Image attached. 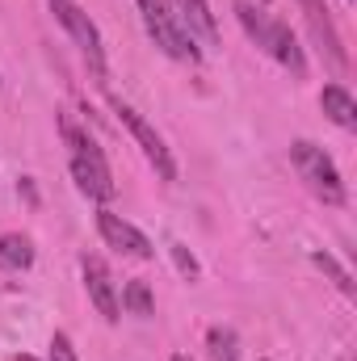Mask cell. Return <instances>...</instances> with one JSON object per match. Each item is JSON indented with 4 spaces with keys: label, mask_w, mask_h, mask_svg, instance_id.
<instances>
[{
    "label": "cell",
    "mask_w": 357,
    "mask_h": 361,
    "mask_svg": "<svg viewBox=\"0 0 357 361\" xmlns=\"http://www.w3.org/2000/svg\"><path fill=\"white\" fill-rule=\"evenodd\" d=\"M169 361H193V357H185V353H173V357H169Z\"/></svg>",
    "instance_id": "cell-18"
},
{
    "label": "cell",
    "mask_w": 357,
    "mask_h": 361,
    "mask_svg": "<svg viewBox=\"0 0 357 361\" xmlns=\"http://www.w3.org/2000/svg\"><path fill=\"white\" fill-rule=\"evenodd\" d=\"M311 261H315V265H320V269L328 273V277H332V281H337V286H341V290H345V294H353L357 286H353V277H349V269H341V265H337V261H332V257H328V252H315V257H311Z\"/></svg>",
    "instance_id": "cell-15"
},
{
    "label": "cell",
    "mask_w": 357,
    "mask_h": 361,
    "mask_svg": "<svg viewBox=\"0 0 357 361\" xmlns=\"http://www.w3.org/2000/svg\"><path fill=\"white\" fill-rule=\"evenodd\" d=\"M290 160H294V169H298L303 185H307L320 202H328V206H341V202H345V180H341V169H337V160H332L320 143L298 139V143L290 147Z\"/></svg>",
    "instance_id": "cell-4"
},
{
    "label": "cell",
    "mask_w": 357,
    "mask_h": 361,
    "mask_svg": "<svg viewBox=\"0 0 357 361\" xmlns=\"http://www.w3.org/2000/svg\"><path fill=\"white\" fill-rule=\"evenodd\" d=\"M59 130H63V143L72 147V180H76V189L92 202H109L114 197V177H109V164H105L101 147L92 143V135L80 130L68 114L59 118Z\"/></svg>",
    "instance_id": "cell-2"
},
{
    "label": "cell",
    "mask_w": 357,
    "mask_h": 361,
    "mask_svg": "<svg viewBox=\"0 0 357 361\" xmlns=\"http://www.w3.org/2000/svg\"><path fill=\"white\" fill-rule=\"evenodd\" d=\"M173 8H177L181 25H185L193 38H202L206 47L219 42V25H214V13H210V0H177Z\"/></svg>",
    "instance_id": "cell-10"
},
{
    "label": "cell",
    "mask_w": 357,
    "mask_h": 361,
    "mask_svg": "<svg viewBox=\"0 0 357 361\" xmlns=\"http://www.w3.org/2000/svg\"><path fill=\"white\" fill-rule=\"evenodd\" d=\"M173 261H177V269L185 273V277H198V261H193L181 244H173Z\"/></svg>",
    "instance_id": "cell-17"
},
{
    "label": "cell",
    "mask_w": 357,
    "mask_h": 361,
    "mask_svg": "<svg viewBox=\"0 0 357 361\" xmlns=\"http://www.w3.org/2000/svg\"><path fill=\"white\" fill-rule=\"evenodd\" d=\"M80 273H85V290H89V302L97 307V315L105 324H118L122 302H118V290H114V277L105 269V261L101 257H80Z\"/></svg>",
    "instance_id": "cell-8"
},
{
    "label": "cell",
    "mask_w": 357,
    "mask_h": 361,
    "mask_svg": "<svg viewBox=\"0 0 357 361\" xmlns=\"http://www.w3.org/2000/svg\"><path fill=\"white\" fill-rule=\"evenodd\" d=\"M320 105H324V114H328L341 130H357V101L349 97L345 85H328V89L320 92Z\"/></svg>",
    "instance_id": "cell-11"
},
{
    "label": "cell",
    "mask_w": 357,
    "mask_h": 361,
    "mask_svg": "<svg viewBox=\"0 0 357 361\" xmlns=\"http://www.w3.org/2000/svg\"><path fill=\"white\" fill-rule=\"evenodd\" d=\"M51 4V13H55V21L68 30V38L80 47V55H85V63H89V72L97 80H105V42H101V30H97V21H92L89 13L76 4V0H47Z\"/></svg>",
    "instance_id": "cell-5"
},
{
    "label": "cell",
    "mask_w": 357,
    "mask_h": 361,
    "mask_svg": "<svg viewBox=\"0 0 357 361\" xmlns=\"http://www.w3.org/2000/svg\"><path fill=\"white\" fill-rule=\"evenodd\" d=\"M114 105V114H118V122L131 130V139L143 147V156H147V164L160 173V180H177V160H173V152H169V143H164V135L135 109V105H126V101H109Z\"/></svg>",
    "instance_id": "cell-6"
},
{
    "label": "cell",
    "mask_w": 357,
    "mask_h": 361,
    "mask_svg": "<svg viewBox=\"0 0 357 361\" xmlns=\"http://www.w3.org/2000/svg\"><path fill=\"white\" fill-rule=\"evenodd\" d=\"M0 265L4 269H30L34 265V240L21 235V231L0 235Z\"/></svg>",
    "instance_id": "cell-12"
},
{
    "label": "cell",
    "mask_w": 357,
    "mask_h": 361,
    "mask_svg": "<svg viewBox=\"0 0 357 361\" xmlns=\"http://www.w3.org/2000/svg\"><path fill=\"white\" fill-rule=\"evenodd\" d=\"M294 4L303 8V17H307V25H311L315 42L324 47L328 63H332L337 72H345V68H349V51H345V42H341L337 25H332V17H328V4H324V0H294Z\"/></svg>",
    "instance_id": "cell-9"
},
{
    "label": "cell",
    "mask_w": 357,
    "mask_h": 361,
    "mask_svg": "<svg viewBox=\"0 0 357 361\" xmlns=\"http://www.w3.org/2000/svg\"><path fill=\"white\" fill-rule=\"evenodd\" d=\"M261 4H269V0H261Z\"/></svg>",
    "instance_id": "cell-19"
},
{
    "label": "cell",
    "mask_w": 357,
    "mask_h": 361,
    "mask_svg": "<svg viewBox=\"0 0 357 361\" xmlns=\"http://www.w3.org/2000/svg\"><path fill=\"white\" fill-rule=\"evenodd\" d=\"M51 361H80L76 349H72V336H68V332H55V336H51Z\"/></svg>",
    "instance_id": "cell-16"
},
{
    "label": "cell",
    "mask_w": 357,
    "mask_h": 361,
    "mask_svg": "<svg viewBox=\"0 0 357 361\" xmlns=\"http://www.w3.org/2000/svg\"><path fill=\"white\" fill-rule=\"evenodd\" d=\"M236 17H240L244 34L265 51L273 63H282L294 80H303V76H307V55H303L298 38L290 34V25L273 21L269 13H257V4H248V0H240V4H236Z\"/></svg>",
    "instance_id": "cell-1"
},
{
    "label": "cell",
    "mask_w": 357,
    "mask_h": 361,
    "mask_svg": "<svg viewBox=\"0 0 357 361\" xmlns=\"http://www.w3.org/2000/svg\"><path fill=\"white\" fill-rule=\"evenodd\" d=\"M97 231H101V240L114 248V252H122V257H135V261H152L156 257V248H152V240L135 227V223H126L122 214H114V210H97Z\"/></svg>",
    "instance_id": "cell-7"
},
{
    "label": "cell",
    "mask_w": 357,
    "mask_h": 361,
    "mask_svg": "<svg viewBox=\"0 0 357 361\" xmlns=\"http://www.w3.org/2000/svg\"><path fill=\"white\" fill-rule=\"evenodd\" d=\"M122 311L126 315H135V319H152L156 315V298H152V290H147V281H126V290H122Z\"/></svg>",
    "instance_id": "cell-13"
},
{
    "label": "cell",
    "mask_w": 357,
    "mask_h": 361,
    "mask_svg": "<svg viewBox=\"0 0 357 361\" xmlns=\"http://www.w3.org/2000/svg\"><path fill=\"white\" fill-rule=\"evenodd\" d=\"M206 357L210 361H240V336L231 328H210L206 332Z\"/></svg>",
    "instance_id": "cell-14"
},
{
    "label": "cell",
    "mask_w": 357,
    "mask_h": 361,
    "mask_svg": "<svg viewBox=\"0 0 357 361\" xmlns=\"http://www.w3.org/2000/svg\"><path fill=\"white\" fill-rule=\"evenodd\" d=\"M135 4H139V13H143V25H147L152 42H156L169 59H177V63H198V59H202L198 38L181 25L177 8H173L169 0H135Z\"/></svg>",
    "instance_id": "cell-3"
}]
</instances>
